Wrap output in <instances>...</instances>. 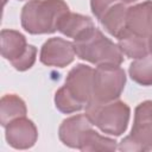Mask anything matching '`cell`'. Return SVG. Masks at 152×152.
Wrapping results in <instances>:
<instances>
[{
  "instance_id": "cell-3",
  "label": "cell",
  "mask_w": 152,
  "mask_h": 152,
  "mask_svg": "<svg viewBox=\"0 0 152 152\" xmlns=\"http://www.w3.org/2000/svg\"><path fill=\"white\" fill-rule=\"evenodd\" d=\"M86 115L103 133L119 137L127 129L131 109L127 103L120 100L106 103L91 100L86 106Z\"/></svg>"
},
{
  "instance_id": "cell-8",
  "label": "cell",
  "mask_w": 152,
  "mask_h": 152,
  "mask_svg": "<svg viewBox=\"0 0 152 152\" xmlns=\"http://www.w3.org/2000/svg\"><path fill=\"white\" fill-rule=\"evenodd\" d=\"M5 138L10 146L17 150L32 147L38 139V129L32 120L20 116L5 127Z\"/></svg>"
},
{
  "instance_id": "cell-11",
  "label": "cell",
  "mask_w": 152,
  "mask_h": 152,
  "mask_svg": "<svg viewBox=\"0 0 152 152\" xmlns=\"http://www.w3.org/2000/svg\"><path fill=\"white\" fill-rule=\"evenodd\" d=\"M1 39V55L5 59L10 61V63H14L20 57H23L28 45L26 38L23 33L15 30H6L4 28L0 33Z\"/></svg>"
},
{
  "instance_id": "cell-7",
  "label": "cell",
  "mask_w": 152,
  "mask_h": 152,
  "mask_svg": "<svg viewBox=\"0 0 152 152\" xmlns=\"http://www.w3.org/2000/svg\"><path fill=\"white\" fill-rule=\"evenodd\" d=\"M75 56L76 53L72 42L59 37H53L48 39L43 44L39 59L43 64L48 66L64 68L72 63Z\"/></svg>"
},
{
  "instance_id": "cell-17",
  "label": "cell",
  "mask_w": 152,
  "mask_h": 152,
  "mask_svg": "<svg viewBox=\"0 0 152 152\" xmlns=\"http://www.w3.org/2000/svg\"><path fill=\"white\" fill-rule=\"evenodd\" d=\"M128 72L135 83L140 86H152V55L133 61Z\"/></svg>"
},
{
  "instance_id": "cell-9",
  "label": "cell",
  "mask_w": 152,
  "mask_h": 152,
  "mask_svg": "<svg viewBox=\"0 0 152 152\" xmlns=\"http://www.w3.org/2000/svg\"><path fill=\"white\" fill-rule=\"evenodd\" d=\"M93 127L91 121L86 114H77L63 120L58 128L59 140L68 147L80 148L84 132Z\"/></svg>"
},
{
  "instance_id": "cell-20",
  "label": "cell",
  "mask_w": 152,
  "mask_h": 152,
  "mask_svg": "<svg viewBox=\"0 0 152 152\" xmlns=\"http://www.w3.org/2000/svg\"><path fill=\"white\" fill-rule=\"evenodd\" d=\"M118 0H90V8L93 14L100 20L101 17L104 14V12L113 6L114 4H116Z\"/></svg>"
},
{
  "instance_id": "cell-21",
  "label": "cell",
  "mask_w": 152,
  "mask_h": 152,
  "mask_svg": "<svg viewBox=\"0 0 152 152\" xmlns=\"http://www.w3.org/2000/svg\"><path fill=\"white\" fill-rule=\"evenodd\" d=\"M147 44H148V51H150V55H152V33L148 36L147 38Z\"/></svg>"
},
{
  "instance_id": "cell-1",
  "label": "cell",
  "mask_w": 152,
  "mask_h": 152,
  "mask_svg": "<svg viewBox=\"0 0 152 152\" xmlns=\"http://www.w3.org/2000/svg\"><path fill=\"white\" fill-rule=\"evenodd\" d=\"M69 11L64 0H30L20 13L21 26L31 34L53 33L61 18Z\"/></svg>"
},
{
  "instance_id": "cell-13",
  "label": "cell",
  "mask_w": 152,
  "mask_h": 152,
  "mask_svg": "<svg viewBox=\"0 0 152 152\" xmlns=\"http://www.w3.org/2000/svg\"><path fill=\"white\" fill-rule=\"evenodd\" d=\"M94 26L95 25L89 17L80 13H72L69 11L61 18L57 30L62 34L76 39Z\"/></svg>"
},
{
  "instance_id": "cell-22",
  "label": "cell",
  "mask_w": 152,
  "mask_h": 152,
  "mask_svg": "<svg viewBox=\"0 0 152 152\" xmlns=\"http://www.w3.org/2000/svg\"><path fill=\"white\" fill-rule=\"evenodd\" d=\"M124 4H133V2H135V1H138V0H121Z\"/></svg>"
},
{
  "instance_id": "cell-19",
  "label": "cell",
  "mask_w": 152,
  "mask_h": 152,
  "mask_svg": "<svg viewBox=\"0 0 152 152\" xmlns=\"http://www.w3.org/2000/svg\"><path fill=\"white\" fill-rule=\"evenodd\" d=\"M36 57H37V48L34 45H28V49H27L26 53L23 57H20L18 61H15L14 63H12V66L15 70H18V71L28 70L34 64Z\"/></svg>"
},
{
  "instance_id": "cell-14",
  "label": "cell",
  "mask_w": 152,
  "mask_h": 152,
  "mask_svg": "<svg viewBox=\"0 0 152 152\" xmlns=\"http://www.w3.org/2000/svg\"><path fill=\"white\" fill-rule=\"evenodd\" d=\"M127 7L124 2H116L110 6L104 14L101 17L100 21L103 28L113 37H118L121 31L126 28V15Z\"/></svg>"
},
{
  "instance_id": "cell-2",
  "label": "cell",
  "mask_w": 152,
  "mask_h": 152,
  "mask_svg": "<svg viewBox=\"0 0 152 152\" xmlns=\"http://www.w3.org/2000/svg\"><path fill=\"white\" fill-rule=\"evenodd\" d=\"M78 58L95 65L115 64L124 62V53L118 44L107 38L97 27H91L72 42Z\"/></svg>"
},
{
  "instance_id": "cell-18",
  "label": "cell",
  "mask_w": 152,
  "mask_h": 152,
  "mask_svg": "<svg viewBox=\"0 0 152 152\" xmlns=\"http://www.w3.org/2000/svg\"><path fill=\"white\" fill-rule=\"evenodd\" d=\"M55 106L59 112L65 113V114L75 113V112H78V110L84 108L82 104H80L75 99H72L69 95V93L64 89V87L59 88L56 91V94H55Z\"/></svg>"
},
{
  "instance_id": "cell-10",
  "label": "cell",
  "mask_w": 152,
  "mask_h": 152,
  "mask_svg": "<svg viewBox=\"0 0 152 152\" xmlns=\"http://www.w3.org/2000/svg\"><path fill=\"white\" fill-rule=\"evenodd\" d=\"M126 28L148 38L152 33V0L137 4L127 10Z\"/></svg>"
},
{
  "instance_id": "cell-4",
  "label": "cell",
  "mask_w": 152,
  "mask_h": 152,
  "mask_svg": "<svg viewBox=\"0 0 152 152\" xmlns=\"http://www.w3.org/2000/svg\"><path fill=\"white\" fill-rule=\"evenodd\" d=\"M126 84V74L120 65L101 64L94 69L93 100L100 103L118 100Z\"/></svg>"
},
{
  "instance_id": "cell-15",
  "label": "cell",
  "mask_w": 152,
  "mask_h": 152,
  "mask_svg": "<svg viewBox=\"0 0 152 152\" xmlns=\"http://www.w3.org/2000/svg\"><path fill=\"white\" fill-rule=\"evenodd\" d=\"M27 108L21 97L15 94H6L0 100V124L6 127L12 120L26 116Z\"/></svg>"
},
{
  "instance_id": "cell-16",
  "label": "cell",
  "mask_w": 152,
  "mask_h": 152,
  "mask_svg": "<svg viewBox=\"0 0 152 152\" xmlns=\"http://www.w3.org/2000/svg\"><path fill=\"white\" fill-rule=\"evenodd\" d=\"M116 141L112 138L103 137L99 134L93 127L87 129L81 139L80 148L81 151H115Z\"/></svg>"
},
{
  "instance_id": "cell-6",
  "label": "cell",
  "mask_w": 152,
  "mask_h": 152,
  "mask_svg": "<svg viewBox=\"0 0 152 152\" xmlns=\"http://www.w3.org/2000/svg\"><path fill=\"white\" fill-rule=\"evenodd\" d=\"M93 80L94 69L86 64L74 66L65 78L64 89L84 108L93 100Z\"/></svg>"
},
{
  "instance_id": "cell-12",
  "label": "cell",
  "mask_w": 152,
  "mask_h": 152,
  "mask_svg": "<svg viewBox=\"0 0 152 152\" xmlns=\"http://www.w3.org/2000/svg\"><path fill=\"white\" fill-rule=\"evenodd\" d=\"M116 38H118V46L120 48L121 52L128 58L139 59L150 55L147 38L137 34L129 31L128 28L121 31Z\"/></svg>"
},
{
  "instance_id": "cell-5",
  "label": "cell",
  "mask_w": 152,
  "mask_h": 152,
  "mask_svg": "<svg viewBox=\"0 0 152 152\" xmlns=\"http://www.w3.org/2000/svg\"><path fill=\"white\" fill-rule=\"evenodd\" d=\"M120 151H151L152 150V101L139 103L134 110V121L131 134L119 145Z\"/></svg>"
},
{
  "instance_id": "cell-23",
  "label": "cell",
  "mask_w": 152,
  "mask_h": 152,
  "mask_svg": "<svg viewBox=\"0 0 152 152\" xmlns=\"http://www.w3.org/2000/svg\"><path fill=\"white\" fill-rule=\"evenodd\" d=\"M5 2H6V0H4V4H5Z\"/></svg>"
}]
</instances>
